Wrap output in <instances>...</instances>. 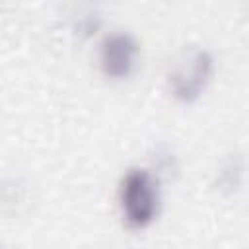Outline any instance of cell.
Instances as JSON below:
<instances>
[{"label": "cell", "instance_id": "cell-1", "mask_svg": "<svg viewBox=\"0 0 249 249\" xmlns=\"http://www.w3.org/2000/svg\"><path fill=\"white\" fill-rule=\"evenodd\" d=\"M119 204L128 228L142 230L150 226L160 208L158 181L148 169H128L119 185Z\"/></svg>", "mask_w": 249, "mask_h": 249}, {"label": "cell", "instance_id": "cell-2", "mask_svg": "<svg viewBox=\"0 0 249 249\" xmlns=\"http://www.w3.org/2000/svg\"><path fill=\"white\" fill-rule=\"evenodd\" d=\"M214 72V58L208 51H195L169 78L171 95L181 103H195L204 91Z\"/></svg>", "mask_w": 249, "mask_h": 249}, {"label": "cell", "instance_id": "cell-3", "mask_svg": "<svg viewBox=\"0 0 249 249\" xmlns=\"http://www.w3.org/2000/svg\"><path fill=\"white\" fill-rule=\"evenodd\" d=\"M138 51V43L130 33H109L101 41L99 49V66L103 76L111 80L128 78L136 66Z\"/></svg>", "mask_w": 249, "mask_h": 249}]
</instances>
